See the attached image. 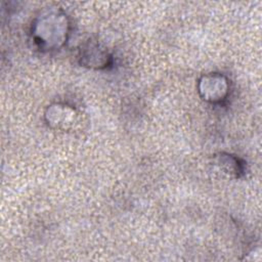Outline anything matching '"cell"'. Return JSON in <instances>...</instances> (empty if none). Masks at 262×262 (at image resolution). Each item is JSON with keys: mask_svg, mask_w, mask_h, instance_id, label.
<instances>
[{"mask_svg": "<svg viewBox=\"0 0 262 262\" xmlns=\"http://www.w3.org/2000/svg\"><path fill=\"white\" fill-rule=\"evenodd\" d=\"M67 20L63 15L50 13L44 15L35 24L34 39L35 42L47 50L60 47L67 39Z\"/></svg>", "mask_w": 262, "mask_h": 262, "instance_id": "cell-1", "label": "cell"}, {"mask_svg": "<svg viewBox=\"0 0 262 262\" xmlns=\"http://www.w3.org/2000/svg\"><path fill=\"white\" fill-rule=\"evenodd\" d=\"M199 90L205 100L220 102L227 96L228 83L226 78L222 75L215 73L209 74L201 79Z\"/></svg>", "mask_w": 262, "mask_h": 262, "instance_id": "cell-2", "label": "cell"}]
</instances>
